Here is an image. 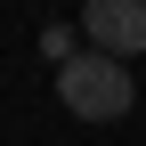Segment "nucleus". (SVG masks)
<instances>
[{
	"label": "nucleus",
	"mask_w": 146,
	"mask_h": 146,
	"mask_svg": "<svg viewBox=\"0 0 146 146\" xmlns=\"http://www.w3.org/2000/svg\"><path fill=\"white\" fill-rule=\"evenodd\" d=\"M81 33H89L98 57H122V65H130L146 49V0H89V8H81Z\"/></svg>",
	"instance_id": "obj_2"
},
{
	"label": "nucleus",
	"mask_w": 146,
	"mask_h": 146,
	"mask_svg": "<svg viewBox=\"0 0 146 146\" xmlns=\"http://www.w3.org/2000/svg\"><path fill=\"white\" fill-rule=\"evenodd\" d=\"M57 98H65V114H81V122H122V114L138 106V81H130L122 57L81 49L73 65H57Z\"/></svg>",
	"instance_id": "obj_1"
},
{
	"label": "nucleus",
	"mask_w": 146,
	"mask_h": 146,
	"mask_svg": "<svg viewBox=\"0 0 146 146\" xmlns=\"http://www.w3.org/2000/svg\"><path fill=\"white\" fill-rule=\"evenodd\" d=\"M41 49H49L57 65H73V57H81V49H73V25H49V33H41Z\"/></svg>",
	"instance_id": "obj_3"
}]
</instances>
